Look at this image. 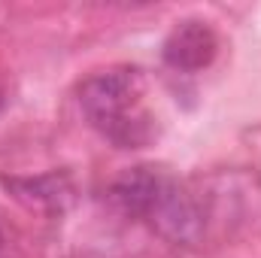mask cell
Here are the masks:
<instances>
[{"label": "cell", "instance_id": "cell-1", "mask_svg": "<svg viewBox=\"0 0 261 258\" xmlns=\"http://www.w3.org/2000/svg\"><path fill=\"white\" fill-rule=\"evenodd\" d=\"M113 200L122 213L149 219L158 234L173 243H197L203 234V207L186 186L152 170L134 167L116 179Z\"/></svg>", "mask_w": 261, "mask_h": 258}, {"label": "cell", "instance_id": "cell-2", "mask_svg": "<svg viewBox=\"0 0 261 258\" xmlns=\"http://www.w3.org/2000/svg\"><path fill=\"white\" fill-rule=\"evenodd\" d=\"M143 79L134 67L94 73L79 88V104L88 122L119 149H137L152 140V119L140 107Z\"/></svg>", "mask_w": 261, "mask_h": 258}, {"label": "cell", "instance_id": "cell-3", "mask_svg": "<svg viewBox=\"0 0 261 258\" xmlns=\"http://www.w3.org/2000/svg\"><path fill=\"white\" fill-rule=\"evenodd\" d=\"M219 52V37L206 21H182L176 24L167 40H164V64L179 70V73H197L216 61Z\"/></svg>", "mask_w": 261, "mask_h": 258}, {"label": "cell", "instance_id": "cell-4", "mask_svg": "<svg viewBox=\"0 0 261 258\" xmlns=\"http://www.w3.org/2000/svg\"><path fill=\"white\" fill-rule=\"evenodd\" d=\"M6 189H12L18 200H24L28 207H40V210H64L70 200V183L58 173L49 176H37V179H9Z\"/></svg>", "mask_w": 261, "mask_h": 258}, {"label": "cell", "instance_id": "cell-5", "mask_svg": "<svg viewBox=\"0 0 261 258\" xmlns=\"http://www.w3.org/2000/svg\"><path fill=\"white\" fill-rule=\"evenodd\" d=\"M0 243H3V234H0Z\"/></svg>", "mask_w": 261, "mask_h": 258}]
</instances>
